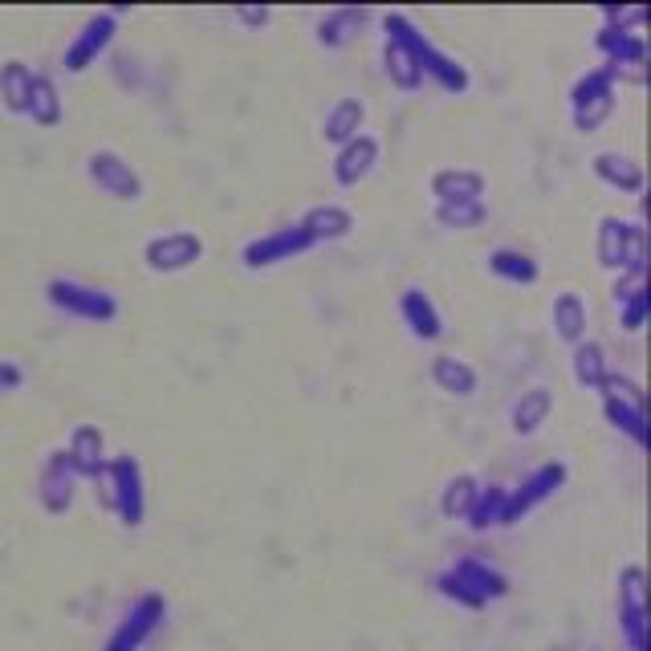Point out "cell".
Returning <instances> with one entry per match:
<instances>
[{
	"label": "cell",
	"instance_id": "1",
	"mask_svg": "<svg viewBox=\"0 0 651 651\" xmlns=\"http://www.w3.org/2000/svg\"><path fill=\"white\" fill-rule=\"evenodd\" d=\"M383 33H391V38H400L407 50H412L415 65H420V74H424V82H436L444 94H468V86H473V78H468V70H464L452 53H444L432 38H424L420 29L407 21L403 13H388L383 17Z\"/></svg>",
	"mask_w": 651,
	"mask_h": 651
},
{
	"label": "cell",
	"instance_id": "2",
	"mask_svg": "<svg viewBox=\"0 0 651 651\" xmlns=\"http://www.w3.org/2000/svg\"><path fill=\"white\" fill-rule=\"evenodd\" d=\"M599 265L611 273H648V232L639 220L602 216L599 220Z\"/></svg>",
	"mask_w": 651,
	"mask_h": 651
},
{
	"label": "cell",
	"instance_id": "3",
	"mask_svg": "<svg viewBox=\"0 0 651 651\" xmlns=\"http://www.w3.org/2000/svg\"><path fill=\"white\" fill-rule=\"evenodd\" d=\"M45 301H50L53 310H62L65 318H78V322H94V326H106L118 318V298L106 293L99 286H86V281H78V277H53L50 286H45Z\"/></svg>",
	"mask_w": 651,
	"mask_h": 651
},
{
	"label": "cell",
	"instance_id": "4",
	"mask_svg": "<svg viewBox=\"0 0 651 651\" xmlns=\"http://www.w3.org/2000/svg\"><path fill=\"white\" fill-rule=\"evenodd\" d=\"M614 102H619V74L611 65H599V70L578 78L570 90V118L582 135H590L614 114Z\"/></svg>",
	"mask_w": 651,
	"mask_h": 651
},
{
	"label": "cell",
	"instance_id": "5",
	"mask_svg": "<svg viewBox=\"0 0 651 651\" xmlns=\"http://www.w3.org/2000/svg\"><path fill=\"white\" fill-rule=\"evenodd\" d=\"M86 176L90 184L102 192V196H111V200L118 204H138L143 200V176L135 172V163L126 159V155H118V151L111 147H99L86 155Z\"/></svg>",
	"mask_w": 651,
	"mask_h": 651
},
{
	"label": "cell",
	"instance_id": "6",
	"mask_svg": "<svg viewBox=\"0 0 651 651\" xmlns=\"http://www.w3.org/2000/svg\"><path fill=\"white\" fill-rule=\"evenodd\" d=\"M106 480H111V505L114 514L123 517V526H143L147 517V480H143V464L123 452L106 461Z\"/></svg>",
	"mask_w": 651,
	"mask_h": 651
},
{
	"label": "cell",
	"instance_id": "7",
	"mask_svg": "<svg viewBox=\"0 0 651 651\" xmlns=\"http://www.w3.org/2000/svg\"><path fill=\"white\" fill-rule=\"evenodd\" d=\"M204 237L200 232H192V228H172V232H159V237H151L143 245V261H147L151 273H188L196 265L204 261Z\"/></svg>",
	"mask_w": 651,
	"mask_h": 651
},
{
	"label": "cell",
	"instance_id": "8",
	"mask_svg": "<svg viewBox=\"0 0 651 651\" xmlns=\"http://www.w3.org/2000/svg\"><path fill=\"white\" fill-rule=\"evenodd\" d=\"M602 415H607V424L614 432H623L631 444H643V388H639L636 379L627 375H607L602 379Z\"/></svg>",
	"mask_w": 651,
	"mask_h": 651
},
{
	"label": "cell",
	"instance_id": "9",
	"mask_svg": "<svg viewBox=\"0 0 651 651\" xmlns=\"http://www.w3.org/2000/svg\"><path fill=\"white\" fill-rule=\"evenodd\" d=\"M310 237L301 232L298 225H286V228H273V232H265V237L249 240L245 249H240V265L249 269V273H261V269H277V265L293 261L301 252H310Z\"/></svg>",
	"mask_w": 651,
	"mask_h": 651
},
{
	"label": "cell",
	"instance_id": "10",
	"mask_svg": "<svg viewBox=\"0 0 651 651\" xmlns=\"http://www.w3.org/2000/svg\"><path fill=\"white\" fill-rule=\"evenodd\" d=\"M114 33H118V13L114 9H106V13H94L82 25V33H78L70 45H65V74H86L90 65H99V58L114 45Z\"/></svg>",
	"mask_w": 651,
	"mask_h": 651
},
{
	"label": "cell",
	"instance_id": "11",
	"mask_svg": "<svg viewBox=\"0 0 651 651\" xmlns=\"http://www.w3.org/2000/svg\"><path fill=\"white\" fill-rule=\"evenodd\" d=\"M566 476H570V468H566L562 461L538 464V468L521 480V488L509 493V502H505V526H517V521L526 514H534L541 502H550L554 493L566 485Z\"/></svg>",
	"mask_w": 651,
	"mask_h": 651
},
{
	"label": "cell",
	"instance_id": "12",
	"mask_svg": "<svg viewBox=\"0 0 651 651\" xmlns=\"http://www.w3.org/2000/svg\"><path fill=\"white\" fill-rule=\"evenodd\" d=\"M379 163H383V143H379L371 131H363L359 138L342 143L330 172H334V184H339V188H359V184H366V179L375 176Z\"/></svg>",
	"mask_w": 651,
	"mask_h": 651
},
{
	"label": "cell",
	"instance_id": "13",
	"mask_svg": "<svg viewBox=\"0 0 651 651\" xmlns=\"http://www.w3.org/2000/svg\"><path fill=\"white\" fill-rule=\"evenodd\" d=\"M440 587L448 590L452 599L468 602V607H480L485 599L505 595V578L497 575V570H488L485 562H476V558H464V562H456L452 575L440 578Z\"/></svg>",
	"mask_w": 651,
	"mask_h": 651
},
{
	"label": "cell",
	"instance_id": "14",
	"mask_svg": "<svg viewBox=\"0 0 651 651\" xmlns=\"http://www.w3.org/2000/svg\"><path fill=\"white\" fill-rule=\"evenodd\" d=\"M293 225L310 237V245H334V240H347L359 228V216L347 208V204H313L293 220Z\"/></svg>",
	"mask_w": 651,
	"mask_h": 651
},
{
	"label": "cell",
	"instance_id": "15",
	"mask_svg": "<svg viewBox=\"0 0 651 651\" xmlns=\"http://www.w3.org/2000/svg\"><path fill=\"white\" fill-rule=\"evenodd\" d=\"M599 53L607 58L614 74L623 78V70H636V78L643 74V65H648V41L639 29H614V25H602L599 38H595Z\"/></svg>",
	"mask_w": 651,
	"mask_h": 651
},
{
	"label": "cell",
	"instance_id": "16",
	"mask_svg": "<svg viewBox=\"0 0 651 651\" xmlns=\"http://www.w3.org/2000/svg\"><path fill=\"white\" fill-rule=\"evenodd\" d=\"M78 480H82V476L74 473V464L65 461V448L50 452V461H45V468H41V480H38L41 505H45L50 514H65V509L74 505Z\"/></svg>",
	"mask_w": 651,
	"mask_h": 651
},
{
	"label": "cell",
	"instance_id": "17",
	"mask_svg": "<svg viewBox=\"0 0 651 651\" xmlns=\"http://www.w3.org/2000/svg\"><path fill=\"white\" fill-rule=\"evenodd\" d=\"M65 461L74 464L78 476L86 480H102L106 476V436H102L99 424H78L70 432V444H65Z\"/></svg>",
	"mask_w": 651,
	"mask_h": 651
},
{
	"label": "cell",
	"instance_id": "18",
	"mask_svg": "<svg viewBox=\"0 0 651 651\" xmlns=\"http://www.w3.org/2000/svg\"><path fill=\"white\" fill-rule=\"evenodd\" d=\"M400 318H403V326L412 330V339H420V342H440L444 339V330H448L440 306L427 298L420 286H407L400 293Z\"/></svg>",
	"mask_w": 651,
	"mask_h": 651
},
{
	"label": "cell",
	"instance_id": "19",
	"mask_svg": "<svg viewBox=\"0 0 651 651\" xmlns=\"http://www.w3.org/2000/svg\"><path fill=\"white\" fill-rule=\"evenodd\" d=\"M590 172L595 179H602L607 188H614L619 196H639L648 188V176H643V163L631 159V155H619V151H599L590 159Z\"/></svg>",
	"mask_w": 651,
	"mask_h": 651
},
{
	"label": "cell",
	"instance_id": "20",
	"mask_svg": "<svg viewBox=\"0 0 651 651\" xmlns=\"http://www.w3.org/2000/svg\"><path fill=\"white\" fill-rule=\"evenodd\" d=\"M488 179L473 167H440L432 176V196L436 204H485Z\"/></svg>",
	"mask_w": 651,
	"mask_h": 651
},
{
	"label": "cell",
	"instance_id": "21",
	"mask_svg": "<svg viewBox=\"0 0 651 651\" xmlns=\"http://www.w3.org/2000/svg\"><path fill=\"white\" fill-rule=\"evenodd\" d=\"M550 415H554V391L550 388H529V391H521V400L514 403V412H509V427H514V436L534 440L541 427L550 424Z\"/></svg>",
	"mask_w": 651,
	"mask_h": 651
},
{
	"label": "cell",
	"instance_id": "22",
	"mask_svg": "<svg viewBox=\"0 0 651 651\" xmlns=\"http://www.w3.org/2000/svg\"><path fill=\"white\" fill-rule=\"evenodd\" d=\"M550 322H554V334L566 342V347H578V342H587V326H590V310L582 293L575 289H562L550 306Z\"/></svg>",
	"mask_w": 651,
	"mask_h": 651
},
{
	"label": "cell",
	"instance_id": "23",
	"mask_svg": "<svg viewBox=\"0 0 651 651\" xmlns=\"http://www.w3.org/2000/svg\"><path fill=\"white\" fill-rule=\"evenodd\" d=\"M427 375H432V383H436L444 395H452V400H473L476 391H480V375H476V366L464 363V359H456V354H436Z\"/></svg>",
	"mask_w": 651,
	"mask_h": 651
},
{
	"label": "cell",
	"instance_id": "24",
	"mask_svg": "<svg viewBox=\"0 0 651 651\" xmlns=\"http://www.w3.org/2000/svg\"><path fill=\"white\" fill-rule=\"evenodd\" d=\"M366 131V102L363 99H339L330 111H326L322 118V138L326 143H334V147H342V143H351V138H359Z\"/></svg>",
	"mask_w": 651,
	"mask_h": 651
},
{
	"label": "cell",
	"instance_id": "25",
	"mask_svg": "<svg viewBox=\"0 0 651 651\" xmlns=\"http://www.w3.org/2000/svg\"><path fill=\"white\" fill-rule=\"evenodd\" d=\"M159 619H163V599L159 595H147V599L138 602L135 611H131V619H126L118 631H114V639L106 643V651H135L143 639L159 627Z\"/></svg>",
	"mask_w": 651,
	"mask_h": 651
},
{
	"label": "cell",
	"instance_id": "26",
	"mask_svg": "<svg viewBox=\"0 0 651 651\" xmlns=\"http://www.w3.org/2000/svg\"><path fill=\"white\" fill-rule=\"evenodd\" d=\"M366 21H371L366 9H334V13H326L322 21H318L313 38H318L322 50H347V45L363 33Z\"/></svg>",
	"mask_w": 651,
	"mask_h": 651
},
{
	"label": "cell",
	"instance_id": "27",
	"mask_svg": "<svg viewBox=\"0 0 651 651\" xmlns=\"http://www.w3.org/2000/svg\"><path fill=\"white\" fill-rule=\"evenodd\" d=\"M383 74H388L391 86L403 90V94H415V90L424 86V74H420V65H415L412 50H407L400 38H391V33H383Z\"/></svg>",
	"mask_w": 651,
	"mask_h": 651
},
{
	"label": "cell",
	"instance_id": "28",
	"mask_svg": "<svg viewBox=\"0 0 651 651\" xmlns=\"http://www.w3.org/2000/svg\"><path fill=\"white\" fill-rule=\"evenodd\" d=\"M488 273L509 281V286H538L541 265L534 261L526 249H509V245H502V249L488 252Z\"/></svg>",
	"mask_w": 651,
	"mask_h": 651
},
{
	"label": "cell",
	"instance_id": "29",
	"mask_svg": "<svg viewBox=\"0 0 651 651\" xmlns=\"http://www.w3.org/2000/svg\"><path fill=\"white\" fill-rule=\"evenodd\" d=\"M570 375H575L578 388H587V391H599L602 388V379L611 375V363H607V351H602V342L587 339V342H578V347H570Z\"/></svg>",
	"mask_w": 651,
	"mask_h": 651
},
{
	"label": "cell",
	"instance_id": "30",
	"mask_svg": "<svg viewBox=\"0 0 651 651\" xmlns=\"http://www.w3.org/2000/svg\"><path fill=\"white\" fill-rule=\"evenodd\" d=\"M25 114L33 118L38 126L53 131V126L65 118V106H62V94H58V82L50 74H33V86H29V106Z\"/></svg>",
	"mask_w": 651,
	"mask_h": 651
},
{
	"label": "cell",
	"instance_id": "31",
	"mask_svg": "<svg viewBox=\"0 0 651 651\" xmlns=\"http://www.w3.org/2000/svg\"><path fill=\"white\" fill-rule=\"evenodd\" d=\"M29 86H33V70L25 62H4L0 65V102L9 114H25L29 106Z\"/></svg>",
	"mask_w": 651,
	"mask_h": 651
},
{
	"label": "cell",
	"instance_id": "32",
	"mask_svg": "<svg viewBox=\"0 0 651 651\" xmlns=\"http://www.w3.org/2000/svg\"><path fill=\"white\" fill-rule=\"evenodd\" d=\"M505 502H509V488L502 485H488L476 493L473 509H468V526L473 529H493L505 526Z\"/></svg>",
	"mask_w": 651,
	"mask_h": 651
},
{
	"label": "cell",
	"instance_id": "33",
	"mask_svg": "<svg viewBox=\"0 0 651 651\" xmlns=\"http://www.w3.org/2000/svg\"><path fill=\"white\" fill-rule=\"evenodd\" d=\"M476 493H480V480H476L473 473L452 476L448 485H444V493H440V509H444V517H468Z\"/></svg>",
	"mask_w": 651,
	"mask_h": 651
},
{
	"label": "cell",
	"instance_id": "34",
	"mask_svg": "<svg viewBox=\"0 0 651 651\" xmlns=\"http://www.w3.org/2000/svg\"><path fill=\"white\" fill-rule=\"evenodd\" d=\"M488 220V204H436V225L452 232H468Z\"/></svg>",
	"mask_w": 651,
	"mask_h": 651
},
{
	"label": "cell",
	"instance_id": "35",
	"mask_svg": "<svg viewBox=\"0 0 651 651\" xmlns=\"http://www.w3.org/2000/svg\"><path fill=\"white\" fill-rule=\"evenodd\" d=\"M643 318H648V293H639L631 301H619V326L627 334H639L643 330Z\"/></svg>",
	"mask_w": 651,
	"mask_h": 651
},
{
	"label": "cell",
	"instance_id": "36",
	"mask_svg": "<svg viewBox=\"0 0 651 651\" xmlns=\"http://www.w3.org/2000/svg\"><path fill=\"white\" fill-rule=\"evenodd\" d=\"M648 273H619V281H614V306L619 301H631V298H639V293H648Z\"/></svg>",
	"mask_w": 651,
	"mask_h": 651
},
{
	"label": "cell",
	"instance_id": "37",
	"mask_svg": "<svg viewBox=\"0 0 651 651\" xmlns=\"http://www.w3.org/2000/svg\"><path fill=\"white\" fill-rule=\"evenodd\" d=\"M25 383V366L13 363V359H0V395H9Z\"/></svg>",
	"mask_w": 651,
	"mask_h": 651
},
{
	"label": "cell",
	"instance_id": "38",
	"mask_svg": "<svg viewBox=\"0 0 651 651\" xmlns=\"http://www.w3.org/2000/svg\"><path fill=\"white\" fill-rule=\"evenodd\" d=\"M237 21H245L252 29H265L273 21V9H237Z\"/></svg>",
	"mask_w": 651,
	"mask_h": 651
}]
</instances>
